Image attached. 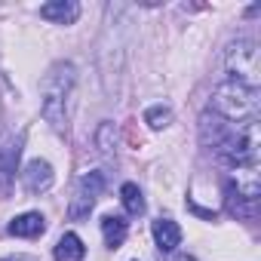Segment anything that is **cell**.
<instances>
[{"instance_id":"obj_1","label":"cell","mask_w":261,"mask_h":261,"mask_svg":"<svg viewBox=\"0 0 261 261\" xmlns=\"http://www.w3.org/2000/svg\"><path fill=\"white\" fill-rule=\"evenodd\" d=\"M77 68L71 62H56L40 80V114L56 133H68V105L74 95Z\"/></svg>"},{"instance_id":"obj_2","label":"cell","mask_w":261,"mask_h":261,"mask_svg":"<svg viewBox=\"0 0 261 261\" xmlns=\"http://www.w3.org/2000/svg\"><path fill=\"white\" fill-rule=\"evenodd\" d=\"M212 111L227 120V123H246V120H255L258 117V89H249V86H240V83H218L212 89Z\"/></svg>"},{"instance_id":"obj_3","label":"cell","mask_w":261,"mask_h":261,"mask_svg":"<svg viewBox=\"0 0 261 261\" xmlns=\"http://www.w3.org/2000/svg\"><path fill=\"white\" fill-rule=\"evenodd\" d=\"M258 148H261L258 120H246L227 133V139L218 145V154L230 169H240V166H258Z\"/></svg>"},{"instance_id":"obj_4","label":"cell","mask_w":261,"mask_h":261,"mask_svg":"<svg viewBox=\"0 0 261 261\" xmlns=\"http://www.w3.org/2000/svg\"><path fill=\"white\" fill-rule=\"evenodd\" d=\"M224 65H227L230 83L258 89V83H261V56H258V43L252 37H237L224 53Z\"/></svg>"},{"instance_id":"obj_5","label":"cell","mask_w":261,"mask_h":261,"mask_svg":"<svg viewBox=\"0 0 261 261\" xmlns=\"http://www.w3.org/2000/svg\"><path fill=\"white\" fill-rule=\"evenodd\" d=\"M101 191H105V175H101V172H86V175L77 181V191H74V197H71L68 215H71L74 221L86 218V215L92 212V206L98 203Z\"/></svg>"},{"instance_id":"obj_6","label":"cell","mask_w":261,"mask_h":261,"mask_svg":"<svg viewBox=\"0 0 261 261\" xmlns=\"http://www.w3.org/2000/svg\"><path fill=\"white\" fill-rule=\"evenodd\" d=\"M53 181H56V172H53V166L46 163V160H31L25 169H22V185H25V191L28 194H46L49 188H53Z\"/></svg>"},{"instance_id":"obj_7","label":"cell","mask_w":261,"mask_h":261,"mask_svg":"<svg viewBox=\"0 0 261 261\" xmlns=\"http://www.w3.org/2000/svg\"><path fill=\"white\" fill-rule=\"evenodd\" d=\"M80 16V4L77 0H49L40 7V19L56 22V25H74Z\"/></svg>"},{"instance_id":"obj_8","label":"cell","mask_w":261,"mask_h":261,"mask_svg":"<svg viewBox=\"0 0 261 261\" xmlns=\"http://www.w3.org/2000/svg\"><path fill=\"white\" fill-rule=\"evenodd\" d=\"M7 230H10L13 237L34 240V237H40V233L46 230V218H43L40 212H22V215H16V218L7 224Z\"/></svg>"},{"instance_id":"obj_9","label":"cell","mask_w":261,"mask_h":261,"mask_svg":"<svg viewBox=\"0 0 261 261\" xmlns=\"http://www.w3.org/2000/svg\"><path fill=\"white\" fill-rule=\"evenodd\" d=\"M151 230H154V243H157V249L163 255H169V252H175L181 246V227L172 218H157Z\"/></svg>"},{"instance_id":"obj_10","label":"cell","mask_w":261,"mask_h":261,"mask_svg":"<svg viewBox=\"0 0 261 261\" xmlns=\"http://www.w3.org/2000/svg\"><path fill=\"white\" fill-rule=\"evenodd\" d=\"M126 233H129V224L123 221V215H105L101 218V237H105L108 249H120Z\"/></svg>"},{"instance_id":"obj_11","label":"cell","mask_w":261,"mask_h":261,"mask_svg":"<svg viewBox=\"0 0 261 261\" xmlns=\"http://www.w3.org/2000/svg\"><path fill=\"white\" fill-rule=\"evenodd\" d=\"M83 255H86V246H83V240H80L74 230L62 233V240L56 243V261H80Z\"/></svg>"},{"instance_id":"obj_12","label":"cell","mask_w":261,"mask_h":261,"mask_svg":"<svg viewBox=\"0 0 261 261\" xmlns=\"http://www.w3.org/2000/svg\"><path fill=\"white\" fill-rule=\"evenodd\" d=\"M120 203H123V209H126L129 215H142V212H145V197H142V188H139L136 181H126V185L120 188Z\"/></svg>"},{"instance_id":"obj_13","label":"cell","mask_w":261,"mask_h":261,"mask_svg":"<svg viewBox=\"0 0 261 261\" xmlns=\"http://www.w3.org/2000/svg\"><path fill=\"white\" fill-rule=\"evenodd\" d=\"M145 123L160 133V129H166V126L172 123V108H169V105H154V108H148V111H145Z\"/></svg>"},{"instance_id":"obj_14","label":"cell","mask_w":261,"mask_h":261,"mask_svg":"<svg viewBox=\"0 0 261 261\" xmlns=\"http://www.w3.org/2000/svg\"><path fill=\"white\" fill-rule=\"evenodd\" d=\"M0 261H31V258H0Z\"/></svg>"},{"instance_id":"obj_15","label":"cell","mask_w":261,"mask_h":261,"mask_svg":"<svg viewBox=\"0 0 261 261\" xmlns=\"http://www.w3.org/2000/svg\"><path fill=\"white\" fill-rule=\"evenodd\" d=\"M178 261H197V258H191V255H181V258H178Z\"/></svg>"}]
</instances>
